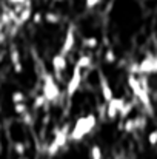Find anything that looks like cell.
Listing matches in <instances>:
<instances>
[{"label": "cell", "instance_id": "cell-12", "mask_svg": "<svg viewBox=\"0 0 157 159\" xmlns=\"http://www.w3.org/2000/svg\"><path fill=\"white\" fill-rule=\"evenodd\" d=\"M31 17H33V6H25V8L22 9V12L19 14V19H17L15 26H20V25L26 23Z\"/></svg>", "mask_w": 157, "mask_h": 159}, {"label": "cell", "instance_id": "cell-27", "mask_svg": "<svg viewBox=\"0 0 157 159\" xmlns=\"http://www.w3.org/2000/svg\"><path fill=\"white\" fill-rule=\"evenodd\" d=\"M100 2H102V0H85V6H86L88 9H93V8H96Z\"/></svg>", "mask_w": 157, "mask_h": 159}, {"label": "cell", "instance_id": "cell-20", "mask_svg": "<svg viewBox=\"0 0 157 159\" xmlns=\"http://www.w3.org/2000/svg\"><path fill=\"white\" fill-rule=\"evenodd\" d=\"M89 156H91V159H103V153H102L100 145H93L91 150H89Z\"/></svg>", "mask_w": 157, "mask_h": 159}, {"label": "cell", "instance_id": "cell-22", "mask_svg": "<svg viewBox=\"0 0 157 159\" xmlns=\"http://www.w3.org/2000/svg\"><path fill=\"white\" fill-rule=\"evenodd\" d=\"M134 124H136V130H143L146 127V117L137 116V117H134Z\"/></svg>", "mask_w": 157, "mask_h": 159}, {"label": "cell", "instance_id": "cell-19", "mask_svg": "<svg viewBox=\"0 0 157 159\" xmlns=\"http://www.w3.org/2000/svg\"><path fill=\"white\" fill-rule=\"evenodd\" d=\"M103 59H105V63H116V60H117V56H116V53H114V50L112 48H108L106 51H105V56H103Z\"/></svg>", "mask_w": 157, "mask_h": 159}, {"label": "cell", "instance_id": "cell-15", "mask_svg": "<svg viewBox=\"0 0 157 159\" xmlns=\"http://www.w3.org/2000/svg\"><path fill=\"white\" fill-rule=\"evenodd\" d=\"M82 45L88 50H96L99 47V39L94 37V36H89V37H85L82 39Z\"/></svg>", "mask_w": 157, "mask_h": 159}, {"label": "cell", "instance_id": "cell-29", "mask_svg": "<svg viewBox=\"0 0 157 159\" xmlns=\"http://www.w3.org/2000/svg\"><path fill=\"white\" fill-rule=\"evenodd\" d=\"M6 42V33L5 31H0V45H3Z\"/></svg>", "mask_w": 157, "mask_h": 159}, {"label": "cell", "instance_id": "cell-34", "mask_svg": "<svg viewBox=\"0 0 157 159\" xmlns=\"http://www.w3.org/2000/svg\"><path fill=\"white\" fill-rule=\"evenodd\" d=\"M45 2H48V0H45Z\"/></svg>", "mask_w": 157, "mask_h": 159}, {"label": "cell", "instance_id": "cell-4", "mask_svg": "<svg viewBox=\"0 0 157 159\" xmlns=\"http://www.w3.org/2000/svg\"><path fill=\"white\" fill-rule=\"evenodd\" d=\"M80 84H82V70L79 66L74 65V70H72V74L68 80V85H66V96L68 99H71L80 88Z\"/></svg>", "mask_w": 157, "mask_h": 159}, {"label": "cell", "instance_id": "cell-33", "mask_svg": "<svg viewBox=\"0 0 157 159\" xmlns=\"http://www.w3.org/2000/svg\"><path fill=\"white\" fill-rule=\"evenodd\" d=\"M0 17H2V11H0Z\"/></svg>", "mask_w": 157, "mask_h": 159}, {"label": "cell", "instance_id": "cell-25", "mask_svg": "<svg viewBox=\"0 0 157 159\" xmlns=\"http://www.w3.org/2000/svg\"><path fill=\"white\" fill-rule=\"evenodd\" d=\"M22 122L25 124V125H33V122H34V119H33V113H26V114H23L22 116Z\"/></svg>", "mask_w": 157, "mask_h": 159}, {"label": "cell", "instance_id": "cell-8", "mask_svg": "<svg viewBox=\"0 0 157 159\" xmlns=\"http://www.w3.org/2000/svg\"><path fill=\"white\" fill-rule=\"evenodd\" d=\"M69 131H71L69 125H68V124H66V125H63L60 130H57V131H55L54 139L51 141V144H54L59 150H62V148L66 145V142L69 141Z\"/></svg>", "mask_w": 157, "mask_h": 159}, {"label": "cell", "instance_id": "cell-13", "mask_svg": "<svg viewBox=\"0 0 157 159\" xmlns=\"http://www.w3.org/2000/svg\"><path fill=\"white\" fill-rule=\"evenodd\" d=\"M91 65H93V57H91L89 54L80 56V57L77 59V62H76V66H79L82 71H83V70H88Z\"/></svg>", "mask_w": 157, "mask_h": 159}, {"label": "cell", "instance_id": "cell-18", "mask_svg": "<svg viewBox=\"0 0 157 159\" xmlns=\"http://www.w3.org/2000/svg\"><path fill=\"white\" fill-rule=\"evenodd\" d=\"M46 104V99H45V96L43 94H37L36 98H34V101H33V110H40V108H43Z\"/></svg>", "mask_w": 157, "mask_h": 159}, {"label": "cell", "instance_id": "cell-23", "mask_svg": "<svg viewBox=\"0 0 157 159\" xmlns=\"http://www.w3.org/2000/svg\"><path fill=\"white\" fill-rule=\"evenodd\" d=\"M12 148H14V152H15L19 156H23L25 152H26V145H25L23 142H14Z\"/></svg>", "mask_w": 157, "mask_h": 159}, {"label": "cell", "instance_id": "cell-24", "mask_svg": "<svg viewBox=\"0 0 157 159\" xmlns=\"http://www.w3.org/2000/svg\"><path fill=\"white\" fill-rule=\"evenodd\" d=\"M31 19H33V23H34V25H40V23L43 22V14L39 12V11H37V12H33V17H31Z\"/></svg>", "mask_w": 157, "mask_h": 159}, {"label": "cell", "instance_id": "cell-3", "mask_svg": "<svg viewBox=\"0 0 157 159\" xmlns=\"http://www.w3.org/2000/svg\"><path fill=\"white\" fill-rule=\"evenodd\" d=\"M42 94L45 96L46 102H55L60 98V87L54 77V74H45L42 84Z\"/></svg>", "mask_w": 157, "mask_h": 159}, {"label": "cell", "instance_id": "cell-11", "mask_svg": "<svg viewBox=\"0 0 157 159\" xmlns=\"http://www.w3.org/2000/svg\"><path fill=\"white\" fill-rule=\"evenodd\" d=\"M99 88H100V93H102V98H103L105 104H108L112 98H114V93H112V88L108 82V79L105 77L103 73L99 74Z\"/></svg>", "mask_w": 157, "mask_h": 159}, {"label": "cell", "instance_id": "cell-14", "mask_svg": "<svg viewBox=\"0 0 157 159\" xmlns=\"http://www.w3.org/2000/svg\"><path fill=\"white\" fill-rule=\"evenodd\" d=\"M43 20H45L46 23H50V25H57V23L62 22V17H60V14H57V12L48 11L46 14H43Z\"/></svg>", "mask_w": 157, "mask_h": 159}, {"label": "cell", "instance_id": "cell-31", "mask_svg": "<svg viewBox=\"0 0 157 159\" xmlns=\"http://www.w3.org/2000/svg\"><path fill=\"white\" fill-rule=\"evenodd\" d=\"M54 2H63V0H54Z\"/></svg>", "mask_w": 157, "mask_h": 159}, {"label": "cell", "instance_id": "cell-30", "mask_svg": "<svg viewBox=\"0 0 157 159\" xmlns=\"http://www.w3.org/2000/svg\"><path fill=\"white\" fill-rule=\"evenodd\" d=\"M0 152H2V133H0Z\"/></svg>", "mask_w": 157, "mask_h": 159}, {"label": "cell", "instance_id": "cell-1", "mask_svg": "<svg viewBox=\"0 0 157 159\" xmlns=\"http://www.w3.org/2000/svg\"><path fill=\"white\" fill-rule=\"evenodd\" d=\"M97 125V117L94 113L88 114V116H82L76 120L74 127L69 131V141L72 142H79L82 141L86 134H89Z\"/></svg>", "mask_w": 157, "mask_h": 159}, {"label": "cell", "instance_id": "cell-16", "mask_svg": "<svg viewBox=\"0 0 157 159\" xmlns=\"http://www.w3.org/2000/svg\"><path fill=\"white\" fill-rule=\"evenodd\" d=\"M11 101H12L14 105H15V104H23V102H26V94H25L23 91L17 90V91H14V93L11 94Z\"/></svg>", "mask_w": 157, "mask_h": 159}, {"label": "cell", "instance_id": "cell-5", "mask_svg": "<svg viewBox=\"0 0 157 159\" xmlns=\"http://www.w3.org/2000/svg\"><path fill=\"white\" fill-rule=\"evenodd\" d=\"M74 45H76V26L74 25H69L68 30H66V34H65L62 48H60V54L62 56H68L74 50Z\"/></svg>", "mask_w": 157, "mask_h": 159}, {"label": "cell", "instance_id": "cell-10", "mask_svg": "<svg viewBox=\"0 0 157 159\" xmlns=\"http://www.w3.org/2000/svg\"><path fill=\"white\" fill-rule=\"evenodd\" d=\"M9 60L12 65V70L15 74H22L23 73V65H22V59H20V51L15 45H11L9 48Z\"/></svg>", "mask_w": 157, "mask_h": 159}, {"label": "cell", "instance_id": "cell-6", "mask_svg": "<svg viewBox=\"0 0 157 159\" xmlns=\"http://www.w3.org/2000/svg\"><path fill=\"white\" fill-rule=\"evenodd\" d=\"M157 73V56H146L142 62H139V76L156 74Z\"/></svg>", "mask_w": 157, "mask_h": 159}, {"label": "cell", "instance_id": "cell-7", "mask_svg": "<svg viewBox=\"0 0 157 159\" xmlns=\"http://www.w3.org/2000/svg\"><path fill=\"white\" fill-rule=\"evenodd\" d=\"M125 99L123 98H112L108 104H106V119H109V120H114L117 116H119V113H120V110H122V107L125 105Z\"/></svg>", "mask_w": 157, "mask_h": 159}, {"label": "cell", "instance_id": "cell-21", "mask_svg": "<svg viewBox=\"0 0 157 159\" xmlns=\"http://www.w3.org/2000/svg\"><path fill=\"white\" fill-rule=\"evenodd\" d=\"M28 111H29V110H28L26 102H23V104H15V105H14V113L19 114V116H23V114H26Z\"/></svg>", "mask_w": 157, "mask_h": 159}, {"label": "cell", "instance_id": "cell-9", "mask_svg": "<svg viewBox=\"0 0 157 159\" xmlns=\"http://www.w3.org/2000/svg\"><path fill=\"white\" fill-rule=\"evenodd\" d=\"M51 65H52V70H54V73H55V77L57 79H62V73L66 70V66H68V60H66V56H62L60 53H57L54 57H52L51 60Z\"/></svg>", "mask_w": 157, "mask_h": 159}, {"label": "cell", "instance_id": "cell-32", "mask_svg": "<svg viewBox=\"0 0 157 159\" xmlns=\"http://www.w3.org/2000/svg\"><path fill=\"white\" fill-rule=\"evenodd\" d=\"M0 113H2V107H0Z\"/></svg>", "mask_w": 157, "mask_h": 159}, {"label": "cell", "instance_id": "cell-28", "mask_svg": "<svg viewBox=\"0 0 157 159\" xmlns=\"http://www.w3.org/2000/svg\"><path fill=\"white\" fill-rule=\"evenodd\" d=\"M8 3L12 5V6H17V5H23L25 0H8Z\"/></svg>", "mask_w": 157, "mask_h": 159}, {"label": "cell", "instance_id": "cell-17", "mask_svg": "<svg viewBox=\"0 0 157 159\" xmlns=\"http://www.w3.org/2000/svg\"><path fill=\"white\" fill-rule=\"evenodd\" d=\"M133 108H134V104L126 101V102H125V105L122 107V110H120L119 116H120L122 119H128V116H129V113L133 111Z\"/></svg>", "mask_w": 157, "mask_h": 159}, {"label": "cell", "instance_id": "cell-26", "mask_svg": "<svg viewBox=\"0 0 157 159\" xmlns=\"http://www.w3.org/2000/svg\"><path fill=\"white\" fill-rule=\"evenodd\" d=\"M148 144H150V145H157V130L151 131V133L148 134Z\"/></svg>", "mask_w": 157, "mask_h": 159}, {"label": "cell", "instance_id": "cell-2", "mask_svg": "<svg viewBox=\"0 0 157 159\" xmlns=\"http://www.w3.org/2000/svg\"><path fill=\"white\" fill-rule=\"evenodd\" d=\"M128 85H129V88H131L134 98H137L146 110L153 111L151 99H150V88H145V87L140 84V79H139L136 74H129V76H128Z\"/></svg>", "mask_w": 157, "mask_h": 159}]
</instances>
